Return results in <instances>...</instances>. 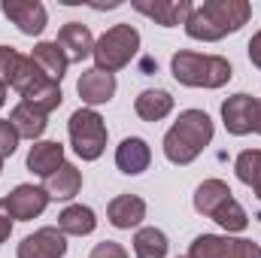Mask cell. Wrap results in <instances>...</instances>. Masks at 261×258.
<instances>
[{
    "label": "cell",
    "instance_id": "6da1fadb",
    "mask_svg": "<svg viewBox=\"0 0 261 258\" xmlns=\"http://www.w3.org/2000/svg\"><path fill=\"white\" fill-rule=\"evenodd\" d=\"M0 82L3 85H12L24 97V104H34L43 113L58 110L61 100H64L61 85L52 82L31 58L18 55L12 46H0Z\"/></svg>",
    "mask_w": 261,
    "mask_h": 258
},
{
    "label": "cell",
    "instance_id": "7a4b0ae2",
    "mask_svg": "<svg viewBox=\"0 0 261 258\" xmlns=\"http://www.w3.org/2000/svg\"><path fill=\"white\" fill-rule=\"evenodd\" d=\"M249 18H252V6L246 0H203L200 6H192L186 18V34L192 40L216 43L240 31Z\"/></svg>",
    "mask_w": 261,
    "mask_h": 258
},
{
    "label": "cell",
    "instance_id": "3957f363",
    "mask_svg": "<svg viewBox=\"0 0 261 258\" xmlns=\"http://www.w3.org/2000/svg\"><path fill=\"white\" fill-rule=\"evenodd\" d=\"M213 140V119L203 110H186L164 134V155L173 164H192Z\"/></svg>",
    "mask_w": 261,
    "mask_h": 258
},
{
    "label": "cell",
    "instance_id": "277c9868",
    "mask_svg": "<svg viewBox=\"0 0 261 258\" xmlns=\"http://www.w3.org/2000/svg\"><path fill=\"white\" fill-rule=\"evenodd\" d=\"M195 210L200 213V216L219 222L228 234H231V231H246V225H249L246 210L234 200L228 183H222V179H203V183L197 186Z\"/></svg>",
    "mask_w": 261,
    "mask_h": 258
},
{
    "label": "cell",
    "instance_id": "5b68a950",
    "mask_svg": "<svg viewBox=\"0 0 261 258\" xmlns=\"http://www.w3.org/2000/svg\"><path fill=\"white\" fill-rule=\"evenodd\" d=\"M173 79L189 88H222L231 79V64L222 55H197V52H176L173 61Z\"/></svg>",
    "mask_w": 261,
    "mask_h": 258
},
{
    "label": "cell",
    "instance_id": "8992f818",
    "mask_svg": "<svg viewBox=\"0 0 261 258\" xmlns=\"http://www.w3.org/2000/svg\"><path fill=\"white\" fill-rule=\"evenodd\" d=\"M140 49V34L137 28L130 24H116L110 28L97 43H94V61H97V70L103 73H116L125 64H130V58L137 55Z\"/></svg>",
    "mask_w": 261,
    "mask_h": 258
},
{
    "label": "cell",
    "instance_id": "52a82bcc",
    "mask_svg": "<svg viewBox=\"0 0 261 258\" xmlns=\"http://www.w3.org/2000/svg\"><path fill=\"white\" fill-rule=\"evenodd\" d=\"M70 143L82 161H97L107 149V125L94 110H76L70 116Z\"/></svg>",
    "mask_w": 261,
    "mask_h": 258
},
{
    "label": "cell",
    "instance_id": "ba28073f",
    "mask_svg": "<svg viewBox=\"0 0 261 258\" xmlns=\"http://www.w3.org/2000/svg\"><path fill=\"white\" fill-rule=\"evenodd\" d=\"M189 258H261V246L252 240L200 234V237H195V243L189 249Z\"/></svg>",
    "mask_w": 261,
    "mask_h": 258
},
{
    "label": "cell",
    "instance_id": "9c48e42d",
    "mask_svg": "<svg viewBox=\"0 0 261 258\" xmlns=\"http://www.w3.org/2000/svg\"><path fill=\"white\" fill-rule=\"evenodd\" d=\"M222 122L228 134L243 137V134H258V122H261V104L249 94H234L222 104Z\"/></svg>",
    "mask_w": 261,
    "mask_h": 258
},
{
    "label": "cell",
    "instance_id": "30bf717a",
    "mask_svg": "<svg viewBox=\"0 0 261 258\" xmlns=\"http://www.w3.org/2000/svg\"><path fill=\"white\" fill-rule=\"evenodd\" d=\"M0 9L28 37H40L46 31V24H49V12H46V6L40 0H3Z\"/></svg>",
    "mask_w": 261,
    "mask_h": 258
},
{
    "label": "cell",
    "instance_id": "8fae6325",
    "mask_svg": "<svg viewBox=\"0 0 261 258\" xmlns=\"http://www.w3.org/2000/svg\"><path fill=\"white\" fill-rule=\"evenodd\" d=\"M49 194L46 189H37V186H15L12 192L3 197V207H6V213L15 219V222H31V219H37L46 207H49Z\"/></svg>",
    "mask_w": 261,
    "mask_h": 258
},
{
    "label": "cell",
    "instance_id": "7c38bea8",
    "mask_svg": "<svg viewBox=\"0 0 261 258\" xmlns=\"http://www.w3.org/2000/svg\"><path fill=\"white\" fill-rule=\"evenodd\" d=\"M67 237L61 228H40L18 243V258H64Z\"/></svg>",
    "mask_w": 261,
    "mask_h": 258
},
{
    "label": "cell",
    "instance_id": "4fadbf2b",
    "mask_svg": "<svg viewBox=\"0 0 261 258\" xmlns=\"http://www.w3.org/2000/svg\"><path fill=\"white\" fill-rule=\"evenodd\" d=\"M130 6L137 12H143L146 18H152L155 24H161V28L186 24V18L192 12V3L189 0H134Z\"/></svg>",
    "mask_w": 261,
    "mask_h": 258
},
{
    "label": "cell",
    "instance_id": "5bb4252c",
    "mask_svg": "<svg viewBox=\"0 0 261 258\" xmlns=\"http://www.w3.org/2000/svg\"><path fill=\"white\" fill-rule=\"evenodd\" d=\"M76 91H79V97H82L88 107L107 104V100H113V94H116V76H113V73H103V70H97V67H91V70H85V73L79 76Z\"/></svg>",
    "mask_w": 261,
    "mask_h": 258
},
{
    "label": "cell",
    "instance_id": "9a60e30c",
    "mask_svg": "<svg viewBox=\"0 0 261 258\" xmlns=\"http://www.w3.org/2000/svg\"><path fill=\"white\" fill-rule=\"evenodd\" d=\"M55 43L64 49L67 61H85L88 55H94V37H91L88 24H82V21H67L58 31Z\"/></svg>",
    "mask_w": 261,
    "mask_h": 258
},
{
    "label": "cell",
    "instance_id": "2e32d148",
    "mask_svg": "<svg viewBox=\"0 0 261 258\" xmlns=\"http://www.w3.org/2000/svg\"><path fill=\"white\" fill-rule=\"evenodd\" d=\"M149 161H152V149H149V143L140 140V137H125L122 146L116 149V167H119L122 173H128V176L143 173V170L149 167Z\"/></svg>",
    "mask_w": 261,
    "mask_h": 258
},
{
    "label": "cell",
    "instance_id": "e0dca14e",
    "mask_svg": "<svg viewBox=\"0 0 261 258\" xmlns=\"http://www.w3.org/2000/svg\"><path fill=\"white\" fill-rule=\"evenodd\" d=\"M107 216H110V222H113L116 228L130 231V228H137V225L146 219V203H143V197H137V194H119V197L110 200Z\"/></svg>",
    "mask_w": 261,
    "mask_h": 258
},
{
    "label": "cell",
    "instance_id": "ac0fdd59",
    "mask_svg": "<svg viewBox=\"0 0 261 258\" xmlns=\"http://www.w3.org/2000/svg\"><path fill=\"white\" fill-rule=\"evenodd\" d=\"M64 164V146L55 143V140H43V143H34L31 152H28V167L37 173V176H52L58 167Z\"/></svg>",
    "mask_w": 261,
    "mask_h": 258
},
{
    "label": "cell",
    "instance_id": "d6986e66",
    "mask_svg": "<svg viewBox=\"0 0 261 258\" xmlns=\"http://www.w3.org/2000/svg\"><path fill=\"white\" fill-rule=\"evenodd\" d=\"M134 110H137V116L143 122H161V119H167L173 113V97L167 91H161V88H149L134 100Z\"/></svg>",
    "mask_w": 261,
    "mask_h": 258
},
{
    "label": "cell",
    "instance_id": "ffe728a7",
    "mask_svg": "<svg viewBox=\"0 0 261 258\" xmlns=\"http://www.w3.org/2000/svg\"><path fill=\"white\" fill-rule=\"evenodd\" d=\"M31 61L40 67L52 82H61L64 79V73H67V55H64V49L58 46V43H37L34 46V55H31Z\"/></svg>",
    "mask_w": 261,
    "mask_h": 258
},
{
    "label": "cell",
    "instance_id": "44dd1931",
    "mask_svg": "<svg viewBox=\"0 0 261 258\" xmlns=\"http://www.w3.org/2000/svg\"><path fill=\"white\" fill-rule=\"evenodd\" d=\"M58 228H61V234H70V237H85V234H91L94 228H97V219H94V210L91 207H82V203H73V207H67L61 210V216H58Z\"/></svg>",
    "mask_w": 261,
    "mask_h": 258
},
{
    "label": "cell",
    "instance_id": "7402d4cb",
    "mask_svg": "<svg viewBox=\"0 0 261 258\" xmlns=\"http://www.w3.org/2000/svg\"><path fill=\"white\" fill-rule=\"evenodd\" d=\"M79 189H82V173L67 161L52 176H46V194L55 197V200H70V197L79 194Z\"/></svg>",
    "mask_w": 261,
    "mask_h": 258
},
{
    "label": "cell",
    "instance_id": "603a6c76",
    "mask_svg": "<svg viewBox=\"0 0 261 258\" xmlns=\"http://www.w3.org/2000/svg\"><path fill=\"white\" fill-rule=\"evenodd\" d=\"M9 122H12V128L18 131V137H28V140L43 137V131H46V125H49V122H46V113L37 110L34 104H24V100L12 110Z\"/></svg>",
    "mask_w": 261,
    "mask_h": 258
},
{
    "label": "cell",
    "instance_id": "cb8c5ba5",
    "mask_svg": "<svg viewBox=\"0 0 261 258\" xmlns=\"http://www.w3.org/2000/svg\"><path fill=\"white\" fill-rule=\"evenodd\" d=\"M234 170H237V179L246 183V186L255 192V197L261 200V149H246V152H240Z\"/></svg>",
    "mask_w": 261,
    "mask_h": 258
},
{
    "label": "cell",
    "instance_id": "d4e9b609",
    "mask_svg": "<svg viewBox=\"0 0 261 258\" xmlns=\"http://www.w3.org/2000/svg\"><path fill=\"white\" fill-rule=\"evenodd\" d=\"M167 237L158 228H140L134 237V255L137 258H164L167 255Z\"/></svg>",
    "mask_w": 261,
    "mask_h": 258
},
{
    "label": "cell",
    "instance_id": "484cf974",
    "mask_svg": "<svg viewBox=\"0 0 261 258\" xmlns=\"http://www.w3.org/2000/svg\"><path fill=\"white\" fill-rule=\"evenodd\" d=\"M18 131L12 128L9 119H0V158H9L15 149H18Z\"/></svg>",
    "mask_w": 261,
    "mask_h": 258
},
{
    "label": "cell",
    "instance_id": "4316f807",
    "mask_svg": "<svg viewBox=\"0 0 261 258\" xmlns=\"http://www.w3.org/2000/svg\"><path fill=\"white\" fill-rule=\"evenodd\" d=\"M88 258H128V252H125L122 243H116V240H103V243H97V246L91 249V255Z\"/></svg>",
    "mask_w": 261,
    "mask_h": 258
},
{
    "label": "cell",
    "instance_id": "83f0119b",
    "mask_svg": "<svg viewBox=\"0 0 261 258\" xmlns=\"http://www.w3.org/2000/svg\"><path fill=\"white\" fill-rule=\"evenodd\" d=\"M9 234H12V216L6 213V207H3V200H0V243H6Z\"/></svg>",
    "mask_w": 261,
    "mask_h": 258
},
{
    "label": "cell",
    "instance_id": "f1b7e54d",
    "mask_svg": "<svg viewBox=\"0 0 261 258\" xmlns=\"http://www.w3.org/2000/svg\"><path fill=\"white\" fill-rule=\"evenodd\" d=\"M249 58H252V64L261 70V31L249 40Z\"/></svg>",
    "mask_w": 261,
    "mask_h": 258
},
{
    "label": "cell",
    "instance_id": "f546056e",
    "mask_svg": "<svg viewBox=\"0 0 261 258\" xmlns=\"http://www.w3.org/2000/svg\"><path fill=\"white\" fill-rule=\"evenodd\" d=\"M3 104H6V85L0 82V107H3Z\"/></svg>",
    "mask_w": 261,
    "mask_h": 258
},
{
    "label": "cell",
    "instance_id": "4dcf8cb0",
    "mask_svg": "<svg viewBox=\"0 0 261 258\" xmlns=\"http://www.w3.org/2000/svg\"><path fill=\"white\" fill-rule=\"evenodd\" d=\"M0 170H3V158H0Z\"/></svg>",
    "mask_w": 261,
    "mask_h": 258
},
{
    "label": "cell",
    "instance_id": "1f68e13d",
    "mask_svg": "<svg viewBox=\"0 0 261 258\" xmlns=\"http://www.w3.org/2000/svg\"><path fill=\"white\" fill-rule=\"evenodd\" d=\"M258 134H261V122H258Z\"/></svg>",
    "mask_w": 261,
    "mask_h": 258
},
{
    "label": "cell",
    "instance_id": "d6a6232c",
    "mask_svg": "<svg viewBox=\"0 0 261 258\" xmlns=\"http://www.w3.org/2000/svg\"><path fill=\"white\" fill-rule=\"evenodd\" d=\"M182 258H189V255H182Z\"/></svg>",
    "mask_w": 261,
    "mask_h": 258
}]
</instances>
